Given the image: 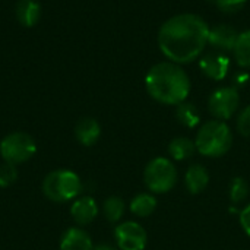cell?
I'll return each instance as SVG.
<instances>
[{"label": "cell", "mask_w": 250, "mask_h": 250, "mask_svg": "<svg viewBox=\"0 0 250 250\" xmlns=\"http://www.w3.org/2000/svg\"><path fill=\"white\" fill-rule=\"evenodd\" d=\"M195 146L196 145L188 138H176L170 144L168 151H170V155L174 160H186V158L192 157V154L195 151Z\"/></svg>", "instance_id": "obj_19"}, {"label": "cell", "mask_w": 250, "mask_h": 250, "mask_svg": "<svg viewBox=\"0 0 250 250\" xmlns=\"http://www.w3.org/2000/svg\"><path fill=\"white\" fill-rule=\"evenodd\" d=\"M75 135H76V139L82 145L91 146L98 141V138L101 135V127L97 120H94L91 117H85L78 122V125L75 127Z\"/></svg>", "instance_id": "obj_13"}, {"label": "cell", "mask_w": 250, "mask_h": 250, "mask_svg": "<svg viewBox=\"0 0 250 250\" xmlns=\"http://www.w3.org/2000/svg\"><path fill=\"white\" fill-rule=\"evenodd\" d=\"M240 223H242V227L245 229V231L250 236V205L246 207L242 214H240Z\"/></svg>", "instance_id": "obj_25"}, {"label": "cell", "mask_w": 250, "mask_h": 250, "mask_svg": "<svg viewBox=\"0 0 250 250\" xmlns=\"http://www.w3.org/2000/svg\"><path fill=\"white\" fill-rule=\"evenodd\" d=\"M18 179V170L13 164H4L0 167V188H9Z\"/></svg>", "instance_id": "obj_22"}, {"label": "cell", "mask_w": 250, "mask_h": 250, "mask_svg": "<svg viewBox=\"0 0 250 250\" xmlns=\"http://www.w3.org/2000/svg\"><path fill=\"white\" fill-rule=\"evenodd\" d=\"M239 38V34L234 28L229 25H218L215 28H209L208 34V42L215 47L217 50L223 51H233L236 41Z\"/></svg>", "instance_id": "obj_10"}, {"label": "cell", "mask_w": 250, "mask_h": 250, "mask_svg": "<svg viewBox=\"0 0 250 250\" xmlns=\"http://www.w3.org/2000/svg\"><path fill=\"white\" fill-rule=\"evenodd\" d=\"M186 188L190 193L196 195V193H201L207 186H208V182H209V176H208V171L202 167V166H192L188 173H186Z\"/></svg>", "instance_id": "obj_15"}, {"label": "cell", "mask_w": 250, "mask_h": 250, "mask_svg": "<svg viewBox=\"0 0 250 250\" xmlns=\"http://www.w3.org/2000/svg\"><path fill=\"white\" fill-rule=\"evenodd\" d=\"M41 18V7L35 0H19L16 4V19L23 26H34Z\"/></svg>", "instance_id": "obj_14"}, {"label": "cell", "mask_w": 250, "mask_h": 250, "mask_svg": "<svg viewBox=\"0 0 250 250\" xmlns=\"http://www.w3.org/2000/svg\"><path fill=\"white\" fill-rule=\"evenodd\" d=\"M176 180L177 171L167 158H155L145 168V183L152 192H168L176 185Z\"/></svg>", "instance_id": "obj_6"}, {"label": "cell", "mask_w": 250, "mask_h": 250, "mask_svg": "<svg viewBox=\"0 0 250 250\" xmlns=\"http://www.w3.org/2000/svg\"><path fill=\"white\" fill-rule=\"evenodd\" d=\"M248 192H249V188H248V183L243 179H234L233 180L230 196H231V201L234 204L243 202L246 199V196H248Z\"/></svg>", "instance_id": "obj_21"}, {"label": "cell", "mask_w": 250, "mask_h": 250, "mask_svg": "<svg viewBox=\"0 0 250 250\" xmlns=\"http://www.w3.org/2000/svg\"><path fill=\"white\" fill-rule=\"evenodd\" d=\"M70 215L79 226H86L92 223L98 215V207L91 196H83L73 202L70 208Z\"/></svg>", "instance_id": "obj_11"}, {"label": "cell", "mask_w": 250, "mask_h": 250, "mask_svg": "<svg viewBox=\"0 0 250 250\" xmlns=\"http://www.w3.org/2000/svg\"><path fill=\"white\" fill-rule=\"evenodd\" d=\"M60 250H92V240L82 229H69L60 240Z\"/></svg>", "instance_id": "obj_12"}, {"label": "cell", "mask_w": 250, "mask_h": 250, "mask_svg": "<svg viewBox=\"0 0 250 250\" xmlns=\"http://www.w3.org/2000/svg\"><path fill=\"white\" fill-rule=\"evenodd\" d=\"M208 34L209 26L201 16L182 13L163 23L158 32V45L173 63H190L204 51Z\"/></svg>", "instance_id": "obj_1"}, {"label": "cell", "mask_w": 250, "mask_h": 250, "mask_svg": "<svg viewBox=\"0 0 250 250\" xmlns=\"http://www.w3.org/2000/svg\"><path fill=\"white\" fill-rule=\"evenodd\" d=\"M155 208H157V201L154 196L148 193L138 195L130 202V211L138 217H148L155 211Z\"/></svg>", "instance_id": "obj_17"}, {"label": "cell", "mask_w": 250, "mask_h": 250, "mask_svg": "<svg viewBox=\"0 0 250 250\" xmlns=\"http://www.w3.org/2000/svg\"><path fill=\"white\" fill-rule=\"evenodd\" d=\"M81 180L70 170H56L45 176L42 182L44 195L57 204H63L76 198L81 192Z\"/></svg>", "instance_id": "obj_4"}, {"label": "cell", "mask_w": 250, "mask_h": 250, "mask_svg": "<svg viewBox=\"0 0 250 250\" xmlns=\"http://www.w3.org/2000/svg\"><path fill=\"white\" fill-rule=\"evenodd\" d=\"M237 129L243 136H250V107H246L237 120Z\"/></svg>", "instance_id": "obj_24"}, {"label": "cell", "mask_w": 250, "mask_h": 250, "mask_svg": "<svg viewBox=\"0 0 250 250\" xmlns=\"http://www.w3.org/2000/svg\"><path fill=\"white\" fill-rule=\"evenodd\" d=\"M233 142L230 127L220 120H212L205 123L196 136V148L202 155L220 157L226 154Z\"/></svg>", "instance_id": "obj_3"}, {"label": "cell", "mask_w": 250, "mask_h": 250, "mask_svg": "<svg viewBox=\"0 0 250 250\" xmlns=\"http://www.w3.org/2000/svg\"><path fill=\"white\" fill-rule=\"evenodd\" d=\"M103 209H104L105 218H107L110 223H116V221H119V220L123 217V214H125V202H123V199H120V198H117V196H111V198H108V199L104 202Z\"/></svg>", "instance_id": "obj_20"}, {"label": "cell", "mask_w": 250, "mask_h": 250, "mask_svg": "<svg viewBox=\"0 0 250 250\" xmlns=\"http://www.w3.org/2000/svg\"><path fill=\"white\" fill-rule=\"evenodd\" d=\"M239 103H240V97L237 89L233 86H224L211 94L208 107L211 114H214L217 119L227 120L237 111Z\"/></svg>", "instance_id": "obj_7"}, {"label": "cell", "mask_w": 250, "mask_h": 250, "mask_svg": "<svg viewBox=\"0 0 250 250\" xmlns=\"http://www.w3.org/2000/svg\"><path fill=\"white\" fill-rule=\"evenodd\" d=\"M248 0H212V3L224 13H234L239 12Z\"/></svg>", "instance_id": "obj_23"}, {"label": "cell", "mask_w": 250, "mask_h": 250, "mask_svg": "<svg viewBox=\"0 0 250 250\" xmlns=\"http://www.w3.org/2000/svg\"><path fill=\"white\" fill-rule=\"evenodd\" d=\"M114 234L122 250H144L146 246V233L138 223H123L116 229Z\"/></svg>", "instance_id": "obj_8"}, {"label": "cell", "mask_w": 250, "mask_h": 250, "mask_svg": "<svg viewBox=\"0 0 250 250\" xmlns=\"http://www.w3.org/2000/svg\"><path fill=\"white\" fill-rule=\"evenodd\" d=\"M92 250H116V248H113L111 245H107V243H101V245L92 248Z\"/></svg>", "instance_id": "obj_26"}, {"label": "cell", "mask_w": 250, "mask_h": 250, "mask_svg": "<svg viewBox=\"0 0 250 250\" xmlns=\"http://www.w3.org/2000/svg\"><path fill=\"white\" fill-rule=\"evenodd\" d=\"M37 151L35 141L22 132H15L3 138L0 142V155L7 164H21L34 157Z\"/></svg>", "instance_id": "obj_5"}, {"label": "cell", "mask_w": 250, "mask_h": 250, "mask_svg": "<svg viewBox=\"0 0 250 250\" xmlns=\"http://www.w3.org/2000/svg\"><path fill=\"white\" fill-rule=\"evenodd\" d=\"M176 116H177V120L183 126H186V127H195L199 123V120H201L199 111H198V108L192 103H182V104H179Z\"/></svg>", "instance_id": "obj_18"}, {"label": "cell", "mask_w": 250, "mask_h": 250, "mask_svg": "<svg viewBox=\"0 0 250 250\" xmlns=\"http://www.w3.org/2000/svg\"><path fill=\"white\" fill-rule=\"evenodd\" d=\"M233 53L236 62L242 67H250V29L239 34Z\"/></svg>", "instance_id": "obj_16"}, {"label": "cell", "mask_w": 250, "mask_h": 250, "mask_svg": "<svg viewBox=\"0 0 250 250\" xmlns=\"http://www.w3.org/2000/svg\"><path fill=\"white\" fill-rule=\"evenodd\" d=\"M145 86L158 103L179 105L185 103L190 92V79L179 64L173 62L158 63L146 73Z\"/></svg>", "instance_id": "obj_2"}, {"label": "cell", "mask_w": 250, "mask_h": 250, "mask_svg": "<svg viewBox=\"0 0 250 250\" xmlns=\"http://www.w3.org/2000/svg\"><path fill=\"white\" fill-rule=\"evenodd\" d=\"M201 70L214 81H221L227 76L230 60L224 54L209 53L201 59Z\"/></svg>", "instance_id": "obj_9"}]
</instances>
